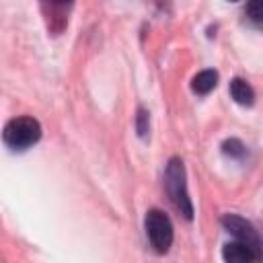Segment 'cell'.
Masks as SVG:
<instances>
[{
  "instance_id": "5b68a950",
  "label": "cell",
  "mask_w": 263,
  "mask_h": 263,
  "mask_svg": "<svg viewBox=\"0 0 263 263\" xmlns=\"http://www.w3.org/2000/svg\"><path fill=\"white\" fill-rule=\"evenodd\" d=\"M222 259L230 263H255L261 259V249H255L242 240H234V242L224 245Z\"/></svg>"
},
{
  "instance_id": "8992f818",
  "label": "cell",
  "mask_w": 263,
  "mask_h": 263,
  "mask_svg": "<svg viewBox=\"0 0 263 263\" xmlns=\"http://www.w3.org/2000/svg\"><path fill=\"white\" fill-rule=\"evenodd\" d=\"M230 95L238 105H245V107L253 105V101H255V92H253L251 84L242 78H234L230 82Z\"/></svg>"
},
{
  "instance_id": "6da1fadb",
  "label": "cell",
  "mask_w": 263,
  "mask_h": 263,
  "mask_svg": "<svg viewBox=\"0 0 263 263\" xmlns=\"http://www.w3.org/2000/svg\"><path fill=\"white\" fill-rule=\"evenodd\" d=\"M164 179H166L164 185H166L171 201L175 203V208L187 220H191L193 218V205H191V199H189V193H187V185H185V168H183V162L179 158H173L168 162Z\"/></svg>"
},
{
  "instance_id": "52a82bcc",
  "label": "cell",
  "mask_w": 263,
  "mask_h": 263,
  "mask_svg": "<svg viewBox=\"0 0 263 263\" xmlns=\"http://www.w3.org/2000/svg\"><path fill=\"white\" fill-rule=\"evenodd\" d=\"M216 84H218V72H214V70H203L197 76H193V80H191V88L197 95H208L210 90H214Z\"/></svg>"
},
{
  "instance_id": "30bf717a",
  "label": "cell",
  "mask_w": 263,
  "mask_h": 263,
  "mask_svg": "<svg viewBox=\"0 0 263 263\" xmlns=\"http://www.w3.org/2000/svg\"><path fill=\"white\" fill-rule=\"evenodd\" d=\"M138 132H140V136H146V132H148V115H146V111H140V115H138Z\"/></svg>"
},
{
  "instance_id": "7a4b0ae2",
  "label": "cell",
  "mask_w": 263,
  "mask_h": 263,
  "mask_svg": "<svg viewBox=\"0 0 263 263\" xmlns=\"http://www.w3.org/2000/svg\"><path fill=\"white\" fill-rule=\"evenodd\" d=\"M41 138V125L33 117H14L4 127V142L10 148L23 150Z\"/></svg>"
},
{
  "instance_id": "ba28073f",
  "label": "cell",
  "mask_w": 263,
  "mask_h": 263,
  "mask_svg": "<svg viewBox=\"0 0 263 263\" xmlns=\"http://www.w3.org/2000/svg\"><path fill=\"white\" fill-rule=\"evenodd\" d=\"M247 16L255 23H263V0H249L247 2Z\"/></svg>"
},
{
  "instance_id": "3957f363",
  "label": "cell",
  "mask_w": 263,
  "mask_h": 263,
  "mask_svg": "<svg viewBox=\"0 0 263 263\" xmlns=\"http://www.w3.org/2000/svg\"><path fill=\"white\" fill-rule=\"evenodd\" d=\"M146 234L156 253H166L173 245V224L168 216L160 210H150L146 214Z\"/></svg>"
},
{
  "instance_id": "8fae6325",
  "label": "cell",
  "mask_w": 263,
  "mask_h": 263,
  "mask_svg": "<svg viewBox=\"0 0 263 263\" xmlns=\"http://www.w3.org/2000/svg\"><path fill=\"white\" fill-rule=\"evenodd\" d=\"M45 2H49L51 6H58V8H66L72 4V0H45Z\"/></svg>"
},
{
  "instance_id": "9c48e42d",
  "label": "cell",
  "mask_w": 263,
  "mask_h": 263,
  "mask_svg": "<svg viewBox=\"0 0 263 263\" xmlns=\"http://www.w3.org/2000/svg\"><path fill=\"white\" fill-rule=\"evenodd\" d=\"M224 152L230 154V156H242L245 148H242V144L238 140H228V142H224Z\"/></svg>"
},
{
  "instance_id": "7c38bea8",
  "label": "cell",
  "mask_w": 263,
  "mask_h": 263,
  "mask_svg": "<svg viewBox=\"0 0 263 263\" xmlns=\"http://www.w3.org/2000/svg\"><path fill=\"white\" fill-rule=\"evenodd\" d=\"M232 2H234V0H232Z\"/></svg>"
},
{
  "instance_id": "277c9868",
  "label": "cell",
  "mask_w": 263,
  "mask_h": 263,
  "mask_svg": "<svg viewBox=\"0 0 263 263\" xmlns=\"http://www.w3.org/2000/svg\"><path fill=\"white\" fill-rule=\"evenodd\" d=\"M222 224H224V228H226L236 240H242V242H247V245H251V247H255V249H261V240H259L255 228H253L247 220H242L240 216L228 214V216L222 218Z\"/></svg>"
}]
</instances>
